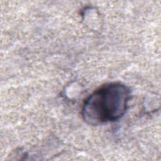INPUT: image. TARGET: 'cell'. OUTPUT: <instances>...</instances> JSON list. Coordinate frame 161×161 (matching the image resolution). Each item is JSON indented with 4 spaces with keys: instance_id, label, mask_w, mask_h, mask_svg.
<instances>
[{
    "instance_id": "obj_1",
    "label": "cell",
    "mask_w": 161,
    "mask_h": 161,
    "mask_svg": "<svg viewBox=\"0 0 161 161\" xmlns=\"http://www.w3.org/2000/svg\"><path fill=\"white\" fill-rule=\"evenodd\" d=\"M130 98V91L125 85L119 82L107 84L85 100L82 117L93 126L117 121L126 113Z\"/></svg>"
}]
</instances>
